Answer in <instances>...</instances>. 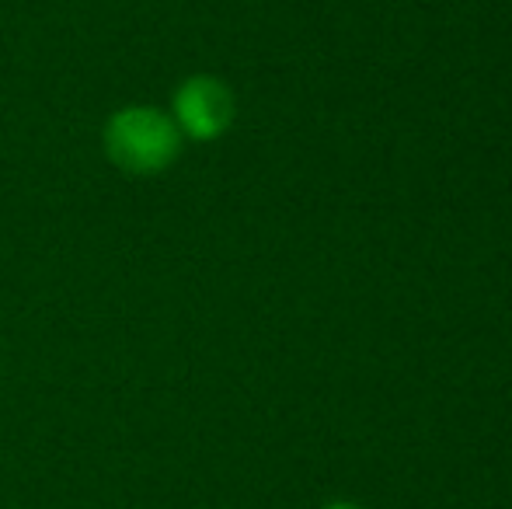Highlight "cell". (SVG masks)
Masks as SVG:
<instances>
[{"label":"cell","mask_w":512,"mask_h":509,"mask_svg":"<svg viewBox=\"0 0 512 509\" xmlns=\"http://www.w3.org/2000/svg\"><path fill=\"white\" fill-rule=\"evenodd\" d=\"M185 136L175 119L154 105H122L102 126V150L115 171L129 178L164 175L182 157Z\"/></svg>","instance_id":"cell-1"},{"label":"cell","mask_w":512,"mask_h":509,"mask_svg":"<svg viewBox=\"0 0 512 509\" xmlns=\"http://www.w3.org/2000/svg\"><path fill=\"white\" fill-rule=\"evenodd\" d=\"M171 119L185 140L213 143L234 126L237 98L230 84L216 74H192L171 95Z\"/></svg>","instance_id":"cell-2"},{"label":"cell","mask_w":512,"mask_h":509,"mask_svg":"<svg viewBox=\"0 0 512 509\" xmlns=\"http://www.w3.org/2000/svg\"><path fill=\"white\" fill-rule=\"evenodd\" d=\"M321 509H363V506H356V503H345V499H338V503H328V506H321Z\"/></svg>","instance_id":"cell-3"}]
</instances>
